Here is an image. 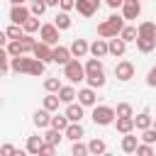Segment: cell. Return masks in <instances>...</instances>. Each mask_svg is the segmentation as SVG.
Wrapping results in <instances>:
<instances>
[{"instance_id": "5b68a950", "label": "cell", "mask_w": 156, "mask_h": 156, "mask_svg": "<svg viewBox=\"0 0 156 156\" xmlns=\"http://www.w3.org/2000/svg\"><path fill=\"white\" fill-rule=\"evenodd\" d=\"M39 39L46 41L49 46H56L58 44V29H56V24H41L39 27Z\"/></svg>"}, {"instance_id": "484cf974", "label": "cell", "mask_w": 156, "mask_h": 156, "mask_svg": "<svg viewBox=\"0 0 156 156\" xmlns=\"http://www.w3.org/2000/svg\"><path fill=\"white\" fill-rule=\"evenodd\" d=\"M151 122H154V117L149 115V112H139L136 117H134V129H146V127H151Z\"/></svg>"}, {"instance_id": "30bf717a", "label": "cell", "mask_w": 156, "mask_h": 156, "mask_svg": "<svg viewBox=\"0 0 156 156\" xmlns=\"http://www.w3.org/2000/svg\"><path fill=\"white\" fill-rule=\"evenodd\" d=\"M73 56H71V51H68V46H51V63H58V66H63V63H68Z\"/></svg>"}, {"instance_id": "74e56055", "label": "cell", "mask_w": 156, "mask_h": 156, "mask_svg": "<svg viewBox=\"0 0 156 156\" xmlns=\"http://www.w3.org/2000/svg\"><path fill=\"white\" fill-rule=\"evenodd\" d=\"M119 37H122L124 41H134V39H136V27L124 24V27H122V32H119Z\"/></svg>"}, {"instance_id": "4316f807", "label": "cell", "mask_w": 156, "mask_h": 156, "mask_svg": "<svg viewBox=\"0 0 156 156\" xmlns=\"http://www.w3.org/2000/svg\"><path fill=\"white\" fill-rule=\"evenodd\" d=\"M54 24H56V29L58 32H63V29H71V17H68V12H58L56 17H54Z\"/></svg>"}, {"instance_id": "603a6c76", "label": "cell", "mask_w": 156, "mask_h": 156, "mask_svg": "<svg viewBox=\"0 0 156 156\" xmlns=\"http://www.w3.org/2000/svg\"><path fill=\"white\" fill-rule=\"evenodd\" d=\"M41 144H44V136H39V134H34V136H27V154H34V156H39V149H41Z\"/></svg>"}, {"instance_id": "8d00e7d4", "label": "cell", "mask_w": 156, "mask_h": 156, "mask_svg": "<svg viewBox=\"0 0 156 156\" xmlns=\"http://www.w3.org/2000/svg\"><path fill=\"white\" fill-rule=\"evenodd\" d=\"M10 71V54L5 46H0V76H5Z\"/></svg>"}, {"instance_id": "d6986e66", "label": "cell", "mask_w": 156, "mask_h": 156, "mask_svg": "<svg viewBox=\"0 0 156 156\" xmlns=\"http://www.w3.org/2000/svg\"><path fill=\"white\" fill-rule=\"evenodd\" d=\"M49 119H51V112L44 110V107L32 115V122H34V127H39V129H46V127H49Z\"/></svg>"}, {"instance_id": "7bdbcfd3", "label": "cell", "mask_w": 156, "mask_h": 156, "mask_svg": "<svg viewBox=\"0 0 156 156\" xmlns=\"http://www.w3.org/2000/svg\"><path fill=\"white\" fill-rule=\"evenodd\" d=\"M71 154H73V156H85V154H88V144H80V139H78V141H73Z\"/></svg>"}, {"instance_id": "836d02e7", "label": "cell", "mask_w": 156, "mask_h": 156, "mask_svg": "<svg viewBox=\"0 0 156 156\" xmlns=\"http://www.w3.org/2000/svg\"><path fill=\"white\" fill-rule=\"evenodd\" d=\"M88 154H107V144L102 141V139H93L90 144H88Z\"/></svg>"}, {"instance_id": "816d5d0a", "label": "cell", "mask_w": 156, "mask_h": 156, "mask_svg": "<svg viewBox=\"0 0 156 156\" xmlns=\"http://www.w3.org/2000/svg\"><path fill=\"white\" fill-rule=\"evenodd\" d=\"M10 2H12V5H24L27 0H10Z\"/></svg>"}, {"instance_id": "11a10c76", "label": "cell", "mask_w": 156, "mask_h": 156, "mask_svg": "<svg viewBox=\"0 0 156 156\" xmlns=\"http://www.w3.org/2000/svg\"><path fill=\"white\" fill-rule=\"evenodd\" d=\"M154 46H156V34H154Z\"/></svg>"}, {"instance_id": "9a60e30c", "label": "cell", "mask_w": 156, "mask_h": 156, "mask_svg": "<svg viewBox=\"0 0 156 156\" xmlns=\"http://www.w3.org/2000/svg\"><path fill=\"white\" fill-rule=\"evenodd\" d=\"M63 115L68 117V122H80V119L85 117V110H83V105H80V102H68Z\"/></svg>"}, {"instance_id": "f35d334b", "label": "cell", "mask_w": 156, "mask_h": 156, "mask_svg": "<svg viewBox=\"0 0 156 156\" xmlns=\"http://www.w3.org/2000/svg\"><path fill=\"white\" fill-rule=\"evenodd\" d=\"M20 44H22V49H24V54H32V49H34V37L32 34H22L20 37Z\"/></svg>"}, {"instance_id": "6da1fadb", "label": "cell", "mask_w": 156, "mask_h": 156, "mask_svg": "<svg viewBox=\"0 0 156 156\" xmlns=\"http://www.w3.org/2000/svg\"><path fill=\"white\" fill-rule=\"evenodd\" d=\"M83 68H85V80H88L90 88H102L105 85L107 78H105V68H102V61L100 58H95V56L88 58Z\"/></svg>"}, {"instance_id": "680465c9", "label": "cell", "mask_w": 156, "mask_h": 156, "mask_svg": "<svg viewBox=\"0 0 156 156\" xmlns=\"http://www.w3.org/2000/svg\"><path fill=\"white\" fill-rule=\"evenodd\" d=\"M139 2H141V0H139Z\"/></svg>"}, {"instance_id": "d4e9b609", "label": "cell", "mask_w": 156, "mask_h": 156, "mask_svg": "<svg viewBox=\"0 0 156 156\" xmlns=\"http://www.w3.org/2000/svg\"><path fill=\"white\" fill-rule=\"evenodd\" d=\"M134 41H136V49H139L141 54H149V51L156 49V46H154V37H136Z\"/></svg>"}, {"instance_id": "c3c4849f", "label": "cell", "mask_w": 156, "mask_h": 156, "mask_svg": "<svg viewBox=\"0 0 156 156\" xmlns=\"http://www.w3.org/2000/svg\"><path fill=\"white\" fill-rule=\"evenodd\" d=\"M146 85H149V88H156V66L146 73Z\"/></svg>"}, {"instance_id": "4dcf8cb0", "label": "cell", "mask_w": 156, "mask_h": 156, "mask_svg": "<svg viewBox=\"0 0 156 156\" xmlns=\"http://www.w3.org/2000/svg\"><path fill=\"white\" fill-rule=\"evenodd\" d=\"M46 0H29V12L34 15V17H41L44 12H46Z\"/></svg>"}, {"instance_id": "5bb4252c", "label": "cell", "mask_w": 156, "mask_h": 156, "mask_svg": "<svg viewBox=\"0 0 156 156\" xmlns=\"http://www.w3.org/2000/svg\"><path fill=\"white\" fill-rule=\"evenodd\" d=\"M29 15H32V12H29L27 5H12V10H10V22H12V24H22Z\"/></svg>"}, {"instance_id": "1f68e13d", "label": "cell", "mask_w": 156, "mask_h": 156, "mask_svg": "<svg viewBox=\"0 0 156 156\" xmlns=\"http://www.w3.org/2000/svg\"><path fill=\"white\" fill-rule=\"evenodd\" d=\"M49 127H54V129L63 132V129L68 127V117H66V115H54V117L49 119Z\"/></svg>"}, {"instance_id": "7a4b0ae2", "label": "cell", "mask_w": 156, "mask_h": 156, "mask_svg": "<svg viewBox=\"0 0 156 156\" xmlns=\"http://www.w3.org/2000/svg\"><path fill=\"white\" fill-rule=\"evenodd\" d=\"M122 27H124V17H122V15H110L105 22L98 24V37H102V39L117 37V34L122 32Z\"/></svg>"}, {"instance_id": "7402d4cb", "label": "cell", "mask_w": 156, "mask_h": 156, "mask_svg": "<svg viewBox=\"0 0 156 156\" xmlns=\"http://www.w3.org/2000/svg\"><path fill=\"white\" fill-rule=\"evenodd\" d=\"M58 105H61V100H58V95H56V93H46V95H44V100H41V107H44V110H49V112H56V110H58Z\"/></svg>"}, {"instance_id": "ac0fdd59", "label": "cell", "mask_w": 156, "mask_h": 156, "mask_svg": "<svg viewBox=\"0 0 156 156\" xmlns=\"http://www.w3.org/2000/svg\"><path fill=\"white\" fill-rule=\"evenodd\" d=\"M88 54H93L95 58H105V56H107V39H102V37L95 39V41L88 46Z\"/></svg>"}, {"instance_id": "ee69618b", "label": "cell", "mask_w": 156, "mask_h": 156, "mask_svg": "<svg viewBox=\"0 0 156 156\" xmlns=\"http://www.w3.org/2000/svg\"><path fill=\"white\" fill-rule=\"evenodd\" d=\"M134 154H139V156H154V146L146 144V141H141V144H136V151Z\"/></svg>"}, {"instance_id": "7c38bea8", "label": "cell", "mask_w": 156, "mask_h": 156, "mask_svg": "<svg viewBox=\"0 0 156 156\" xmlns=\"http://www.w3.org/2000/svg\"><path fill=\"white\" fill-rule=\"evenodd\" d=\"M76 98H78V102L83 105V107H93L95 105V100H98V95H95V88H80V90H76Z\"/></svg>"}, {"instance_id": "4fadbf2b", "label": "cell", "mask_w": 156, "mask_h": 156, "mask_svg": "<svg viewBox=\"0 0 156 156\" xmlns=\"http://www.w3.org/2000/svg\"><path fill=\"white\" fill-rule=\"evenodd\" d=\"M98 7H100V2H95V0H76L73 10H78V15H83V17H93L98 12Z\"/></svg>"}, {"instance_id": "f5cc1de1", "label": "cell", "mask_w": 156, "mask_h": 156, "mask_svg": "<svg viewBox=\"0 0 156 156\" xmlns=\"http://www.w3.org/2000/svg\"><path fill=\"white\" fill-rule=\"evenodd\" d=\"M46 5H49V7H51V5H56V7H58V0H46Z\"/></svg>"}, {"instance_id": "d6a6232c", "label": "cell", "mask_w": 156, "mask_h": 156, "mask_svg": "<svg viewBox=\"0 0 156 156\" xmlns=\"http://www.w3.org/2000/svg\"><path fill=\"white\" fill-rule=\"evenodd\" d=\"M61 139H63V132H58V129H54V127H49V132L44 134V141H49V144H54V146H58Z\"/></svg>"}, {"instance_id": "cb8c5ba5", "label": "cell", "mask_w": 156, "mask_h": 156, "mask_svg": "<svg viewBox=\"0 0 156 156\" xmlns=\"http://www.w3.org/2000/svg\"><path fill=\"white\" fill-rule=\"evenodd\" d=\"M136 144H139V136H132V132L122 136V151L124 154H134L136 151Z\"/></svg>"}, {"instance_id": "44dd1931", "label": "cell", "mask_w": 156, "mask_h": 156, "mask_svg": "<svg viewBox=\"0 0 156 156\" xmlns=\"http://www.w3.org/2000/svg\"><path fill=\"white\" fill-rule=\"evenodd\" d=\"M56 95H58V100H61L63 105H68V102L76 100V88H73V85H61Z\"/></svg>"}, {"instance_id": "60d3db41", "label": "cell", "mask_w": 156, "mask_h": 156, "mask_svg": "<svg viewBox=\"0 0 156 156\" xmlns=\"http://www.w3.org/2000/svg\"><path fill=\"white\" fill-rule=\"evenodd\" d=\"M58 88H61V80L58 78H46L44 80V90L46 93H58Z\"/></svg>"}, {"instance_id": "f546056e", "label": "cell", "mask_w": 156, "mask_h": 156, "mask_svg": "<svg viewBox=\"0 0 156 156\" xmlns=\"http://www.w3.org/2000/svg\"><path fill=\"white\" fill-rule=\"evenodd\" d=\"M5 49H7V54H10V58H15V56H22V54H24V49H22V44H20V39H10V41L5 44Z\"/></svg>"}, {"instance_id": "e0dca14e", "label": "cell", "mask_w": 156, "mask_h": 156, "mask_svg": "<svg viewBox=\"0 0 156 156\" xmlns=\"http://www.w3.org/2000/svg\"><path fill=\"white\" fill-rule=\"evenodd\" d=\"M88 46H90V44H88L85 39H73L71 46H68V51H71L73 58H83V56L88 54Z\"/></svg>"}, {"instance_id": "681fc988", "label": "cell", "mask_w": 156, "mask_h": 156, "mask_svg": "<svg viewBox=\"0 0 156 156\" xmlns=\"http://www.w3.org/2000/svg\"><path fill=\"white\" fill-rule=\"evenodd\" d=\"M105 2H107L112 10H117V7H122V2H124V0H105Z\"/></svg>"}, {"instance_id": "9f6ffc18", "label": "cell", "mask_w": 156, "mask_h": 156, "mask_svg": "<svg viewBox=\"0 0 156 156\" xmlns=\"http://www.w3.org/2000/svg\"><path fill=\"white\" fill-rule=\"evenodd\" d=\"M95 2H100V0H95Z\"/></svg>"}, {"instance_id": "e575fe53", "label": "cell", "mask_w": 156, "mask_h": 156, "mask_svg": "<svg viewBox=\"0 0 156 156\" xmlns=\"http://www.w3.org/2000/svg\"><path fill=\"white\" fill-rule=\"evenodd\" d=\"M115 117H134V107L129 102H119L115 107Z\"/></svg>"}, {"instance_id": "ffe728a7", "label": "cell", "mask_w": 156, "mask_h": 156, "mask_svg": "<svg viewBox=\"0 0 156 156\" xmlns=\"http://www.w3.org/2000/svg\"><path fill=\"white\" fill-rule=\"evenodd\" d=\"M115 127L119 134H129L134 132V117H115Z\"/></svg>"}, {"instance_id": "7dc6e473", "label": "cell", "mask_w": 156, "mask_h": 156, "mask_svg": "<svg viewBox=\"0 0 156 156\" xmlns=\"http://www.w3.org/2000/svg\"><path fill=\"white\" fill-rule=\"evenodd\" d=\"M58 7H61L63 12H71V10L76 7V0H58Z\"/></svg>"}, {"instance_id": "3957f363", "label": "cell", "mask_w": 156, "mask_h": 156, "mask_svg": "<svg viewBox=\"0 0 156 156\" xmlns=\"http://www.w3.org/2000/svg\"><path fill=\"white\" fill-rule=\"evenodd\" d=\"M63 78H66L71 85L85 80V68H83V63H80L78 58H71L68 63H63Z\"/></svg>"}, {"instance_id": "ab89813d", "label": "cell", "mask_w": 156, "mask_h": 156, "mask_svg": "<svg viewBox=\"0 0 156 156\" xmlns=\"http://www.w3.org/2000/svg\"><path fill=\"white\" fill-rule=\"evenodd\" d=\"M5 34H7V39H20L24 34V29H22V24H10L5 29Z\"/></svg>"}, {"instance_id": "ba28073f", "label": "cell", "mask_w": 156, "mask_h": 156, "mask_svg": "<svg viewBox=\"0 0 156 156\" xmlns=\"http://www.w3.org/2000/svg\"><path fill=\"white\" fill-rule=\"evenodd\" d=\"M124 51H127V41H124L119 34L107 39V54H112V56H124Z\"/></svg>"}, {"instance_id": "6f0895ef", "label": "cell", "mask_w": 156, "mask_h": 156, "mask_svg": "<svg viewBox=\"0 0 156 156\" xmlns=\"http://www.w3.org/2000/svg\"><path fill=\"white\" fill-rule=\"evenodd\" d=\"M0 105H2V100H0Z\"/></svg>"}, {"instance_id": "52a82bcc", "label": "cell", "mask_w": 156, "mask_h": 156, "mask_svg": "<svg viewBox=\"0 0 156 156\" xmlns=\"http://www.w3.org/2000/svg\"><path fill=\"white\" fill-rule=\"evenodd\" d=\"M141 15V2L139 0H124L122 2V17L124 20H136Z\"/></svg>"}, {"instance_id": "b9f144b4", "label": "cell", "mask_w": 156, "mask_h": 156, "mask_svg": "<svg viewBox=\"0 0 156 156\" xmlns=\"http://www.w3.org/2000/svg\"><path fill=\"white\" fill-rule=\"evenodd\" d=\"M141 141H146V144H156V129H154V127L141 129Z\"/></svg>"}, {"instance_id": "f1b7e54d", "label": "cell", "mask_w": 156, "mask_h": 156, "mask_svg": "<svg viewBox=\"0 0 156 156\" xmlns=\"http://www.w3.org/2000/svg\"><path fill=\"white\" fill-rule=\"evenodd\" d=\"M156 34V22H141L136 27V37H154Z\"/></svg>"}, {"instance_id": "8fae6325", "label": "cell", "mask_w": 156, "mask_h": 156, "mask_svg": "<svg viewBox=\"0 0 156 156\" xmlns=\"http://www.w3.org/2000/svg\"><path fill=\"white\" fill-rule=\"evenodd\" d=\"M29 63H32L29 54L15 56V58H10V71H15V73H29Z\"/></svg>"}, {"instance_id": "f907efd6", "label": "cell", "mask_w": 156, "mask_h": 156, "mask_svg": "<svg viewBox=\"0 0 156 156\" xmlns=\"http://www.w3.org/2000/svg\"><path fill=\"white\" fill-rule=\"evenodd\" d=\"M10 39H7V34H5V29H0V46H5Z\"/></svg>"}, {"instance_id": "bcb514c9", "label": "cell", "mask_w": 156, "mask_h": 156, "mask_svg": "<svg viewBox=\"0 0 156 156\" xmlns=\"http://www.w3.org/2000/svg\"><path fill=\"white\" fill-rule=\"evenodd\" d=\"M0 154H5V156H12V154H22V151H20V149H15L12 144H2V146H0Z\"/></svg>"}, {"instance_id": "9c48e42d", "label": "cell", "mask_w": 156, "mask_h": 156, "mask_svg": "<svg viewBox=\"0 0 156 156\" xmlns=\"http://www.w3.org/2000/svg\"><path fill=\"white\" fill-rule=\"evenodd\" d=\"M32 56L39 58V61H44V63H51V46L39 39V41L34 44V49H32Z\"/></svg>"}, {"instance_id": "f6af8a7d", "label": "cell", "mask_w": 156, "mask_h": 156, "mask_svg": "<svg viewBox=\"0 0 156 156\" xmlns=\"http://www.w3.org/2000/svg\"><path fill=\"white\" fill-rule=\"evenodd\" d=\"M54 154H56V146L49 144V141H44L41 149H39V156H54Z\"/></svg>"}, {"instance_id": "277c9868", "label": "cell", "mask_w": 156, "mask_h": 156, "mask_svg": "<svg viewBox=\"0 0 156 156\" xmlns=\"http://www.w3.org/2000/svg\"><path fill=\"white\" fill-rule=\"evenodd\" d=\"M90 117H93L95 124L107 127V124L115 122V107H110V105H93V115Z\"/></svg>"}, {"instance_id": "8992f818", "label": "cell", "mask_w": 156, "mask_h": 156, "mask_svg": "<svg viewBox=\"0 0 156 156\" xmlns=\"http://www.w3.org/2000/svg\"><path fill=\"white\" fill-rule=\"evenodd\" d=\"M115 78L122 80V83L132 80V78H134V63H132V61H119V63L115 66Z\"/></svg>"}, {"instance_id": "d590c367", "label": "cell", "mask_w": 156, "mask_h": 156, "mask_svg": "<svg viewBox=\"0 0 156 156\" xmlns=\"http://www.w3.org/2000/svg\"><path fill=\"white\" fill-rule=\"evenodd\" d=\"M44 68H46V63L44 61H39V58H32V63H29V76H44Z\"/></svg>"}, {"instance_id": "83f0119b", "label": "cell", "mask_w": 156, "mask_h": 156, "mask_svg": "<svg viewBox=\"0 0 156 156\" xmlns=\"http://www.w3.org/2000/svg\"><path fill=\"white\" fill-rule=\"evenodd\" d=\"M39 17H34V15H29L24 22H22V29H24V34H34V32H39Z\"/></svg>"}, {"instance_id": "db71d44e", "label": "cell", "mask_w": 156, "mask_h": 156, "mask_svg": "<svg viewBox=\"0 0 156 156\" xmlns=\"http://www.w3.org/2000/svg\"><path fill=\"white\" fill-rule=\"evenodd\" d=\"M151 127H154V129H156V119H154V122H151Z\"/></svg>"}, {"instance_id": "2e32d148", "label": "cell", "mask_w": 156, "mask_h": 156, "mask_svg": "<svg viewBox=\"0 0 156 156\" xmlns=\"http://www.w3.org/2000/svg\"><path fill=\"white\" fill-rule=\"evenodd\" d=\"M63 136H66V139H71V141H78V139H83V136H85V129H83V124H80V122H68V127L63 129Z\"/></svg>"}]
</instances>
